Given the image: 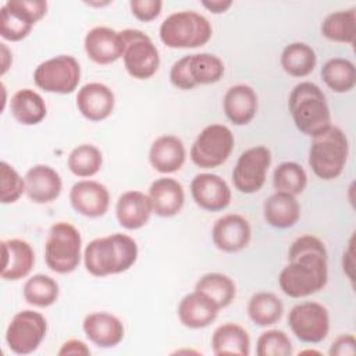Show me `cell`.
Here are the masks:
<instances>
[{
  "label": "cell",
  "instance_id": "obj_32",
  "mask_svg": "<svg viewBox=\"0 0 356 356\" xmlns=\"http://www.w3.org/2000/svg\"><path fill=\"white\" fill-rule=\"evenodd\" d=\"M284 314L281 299L271 292H257L248 303L249 318L260 327H267L278 323Z\"/></svg>",
  "mask_w": 356,
  "mask_h": 356
},
{
  "label": "cell",
  "instance_id": "obj_7",
  "mask_svg": "<svg viewBox=\"0 0 356 356\" xmlns=\"http://www.w3.org/2000/svg\"><path fill=\"white\" fill-rule=\"evenodd\" d=\"M225 72L224 63L211 53L184 56L170 70L171 83L182 90H191L197 85L218 82Z\"/></svg>",
  "mask_w": 356,
  "mask_h": 356
},
{
  "label": "cell",
  "instance_id": "obj_8",
  "mask_svg": "<svg viewBox=\"0 0 356 356\" xmlns=\"http://www.w3.org/2000/svg\"><path fill=\"white\" fill-rule=\"evenodd\" d=\"M122 42V61L127 72L135 79L152 78L160 65V56L153 40L139 29L120 32Z\"/></svg>",
  "mask_w": 356,
  "mask_h": 356
},
{
  "label": "cell",
  "instance_id": "obj_15",
  "mask_svg": "<svg viewBox=\"0 0 356 356\" xmlns=\"http://www.w3.org/2000/svg\"><path fill=\"white\" fill-rule=\"evenodd\" d=\"M195 203L206 211H221L231 203V189L217 174H197L191 182Z\"/></svg>",
  "mask_w": 356,
  "mask_h": 356
},
{
  "label": "cell",
  "instance_id": "obj_11",
  "mask_svg": "<svg viewBox=\"0 0 356 356\" xmlns=\"http://www.w3.org/2000/svg\"><path fill=\"white\" fill-rule=\"evenodd\" d=\"M47 13V3L43 0H8L1 7L0 35L10 42L25 39L33 25Z\"/></svg>",
  "mask_w": 356,
  "mask_h": 356
},
{
  "label": "cell",
  "instance_id": "obj_39",
  "mask_svg": "<svg viewBox=\"0 0 356 356\" xmlns=\"http://www.w3.org/2000/svg\"><path fill=\"white\" fill-rule=\"evenodd\" d=\"M292 352V342L289 337L281 330H267L257 338V356H291Z\"/></svg>",
  "mask_w": 356,
  "mask_h": 356
},
{
  "label": "cell",
  "instance_id": "obj_31",
  "mask_svg": "<svg viewBox=\"0 0 356 356\" xmlns=\"http://www.w3.org/2000/svg\"><path fill=\"white\" fill-rule=\"evenodd\" d=\"M316 64L317 56L314 50L303 42H293L286 44L281 53L282 70L295 78L307 76L314 70Z\"/></svg>",
  "mask_w": 356,
  "mask_h": 356
},
{
  "label": "cell",
  "instance_id": "obj_35",
  "mask_svg": "<svg viewBox=\"0 0 356 356\" xmlns=\"http://www.w3.org/2000/svg\"><path fill=\"white\" fill-rule=\"evenodd\" d=\"M195 289L209 296L220 309L229 306L236 295L235 282L221 273L204 274L197 280Z\"/></svg>",
  "mask_w": 356,
  "mask_h": 356
},
{
  "label": "cell",
  "instance_id": "obj_30",
  "mask_svg": "<svg viewBox=\"0 0 356 356\" xmlns=\"http://www.w3.org/2000/svg\"><path fill=\"white\" fill-rule=\"evenodd\" d=\"M11 115L22 125H36L47 114L43 97L32 89L17 90L10 100Z\"/></svg>",
  "mask_w": 356,
  "mask_h": 356
},
{
  "label": "cell",
  "instance_id": "obj_29",
  "mask_svg": "<svg viewBox=\"0 0 356 356\" xmlns=\"http://www.w3.org/2000/svg\"><path fill=\"white\" fill-rule=\"evenodd\" d=\"M211 349L216 356H248L250 353V338L248 331L234 323L217 327L211 335Z\"/></svg>",
  "mask_w": 356,
  "mask_h": 356
},
{
  "label": "cell",
  "instance_id": "obj_13",
  "mask_svg": "<svg viewBox=\"0 0 356 356\" xmlns=\"http://www.w3.org/2000/svg\"><path fill=\"white\" fill-rule=\"evenodd\" d=\"M288 324L299 341L305 343H318L328 335L330 314L328 310L317 302H303L291 309Z\"/></svg>",
  "mask_w": 356,
  "mask_h": 356
},
{
  "label": "cell",
  "instance_id": "obj_43",
  "mask_svg": "<svg viewBox=\"0 0 356 356\" xmlns=\"http://www.w3.org/2000/svg\"><path fill=\"white\" fill-rule=\"evenodd\" d=\"M60 356H67V355H72V356H88L90 355V349L88 348V345L79 339H70L67 342H64L61 345V348L57 352Z\"/></svg>",
  "mask_w": 356,
  "mask_h": 356
},
{
  "label": "cell",
  "instance_id": "obj_34",
  "mask_svg": "<svg viewBox=\"0 0 356 356\" xmlns=\"http://www.w3.org/2000/svg\"><path fill=\"white\" fill-rule=\"evenodd\" d=\"M355 7L328 14L321 22L324 38L338 43H353L356 36V13Z\"/></svg>",
  "mask_w": 356,
  "mask_h": 356
},
{
  "label": "cell",
  "instance_id": "obj_16",
  "mask_svg": "<svg viewBox=\"0 0 356 356\" xmlns=\"http://www.w3.org/2000/svg\"><path fill=\"white\" fill-rule=\"evenodd\" d=\"M70 202L76 213L96 218L107 213L110 193L103 184L92 179H82L72 185L70 191Z\"/></svg>",
  "mask_w": 356,
  "mask_h": 356
},
{
  "label": "cell",
  "instance_id": "obj_44",
  "mask_svg": "<svg viewBox=\"0 0 356 356\" xmlns=\"http://www.w3.org/2000/svg\"><path fill=\"white\" fill-rule=\"evenodd\" d=\"M202 6L206 7L213 14H221V13H225L232 6V1L231 0H209V1L204 0L202 1Z\"/></svg>",
  "mask_w": 356,
  "mask_h": 356
},
{
  "label": "cell",
  "instance_id": "obj_41",
  "mask_svg": "<svg viewBox=\"0 0 356 356\" xmlns=\"http://www.w3.org/2000/svg\"><path fill=\"white\" fill-rule=\"evenodd\" d=\"M163 3L160 0H131L129 8L132 15L142 21V22H150L156 19L161 13Z\"/></svg>",
  "mask_w": 356,
  "mask_h": 356
},
{
  "label": "cell",
  "instance_id": "obj_6",
  "mask_svg": "<svg viewBox=\"0 0 356 356\" xmlns=\"http://www.w3.org/2000/svg\"><path fill=\"white\" fill-rule=\"evenodd\" d=\"M82 238L70 222H56L50 227L44 242L46 266L57 274H70L81 263Z\"/></svg>",
  "mask_w": 356,
  "mask_h": 356
},
{
  "label": "cell",
  "instance_id": "obj_23",
  "mask_svg": "<svg viewBox=\"0 0 356 356\" xmlns=\"http://www.w3.org/2000/svg\"><path fill=\"white\" fill-rule=\"evenodd\" d=\"M147 196L150 199L153 213L165 218L177 216L185 203V192L182 185L177 179L168 177L153 181Z\"/></svg>",
  "mask_w": 356,
  "mask_h": 356
},
{
  "label": "cell",
  "instance_id": "obj_17",
  "mask_svg": "<svg viewBox=\"0 0 356 356\" xmlns=\"http://www.w3.org/2000/svg\"><path fill=\"white\" fill-rule=\"evenodd\" d=\"M252 236L249 221L241 214L220 217L211 229V239L217 249L225 253H235L248 246Z\"/></svg>",
  "mask_w": 356,
  "mask_h": 356
},
{
  "label": "cell",
  "instance_id": "obj_1",
  "mask_svg": "<svg viewBox=\"0 0 356 356\" xmlns=\"http://www.w3.org/2000/svg\"><path fill=\"white\" fill-rule=\"evenodd\" d=\"M289 264L278 275L281 291L289 298H306L321 291L328 281L327 249L314 235L295 239L289 248Z\"/></svg>",
  "mask_w": 356,
  "mask_h": 356
},
{
  "label": "cell",
  "instance_id": "obj_26",
  "mask_svg": "<svg viewBox=\"0 0 356 356\" xmlns=\"http://www.w3.org/2000/svg\"><path fill=\"white\" fill-rule=\"evenodd\" d=\"M186 159L184 142L175 135H161L150 146V165L161 174H172L182 168Z\"/></svg>",
  "mask_w": 356,
  "mask_h": 356
},
{
  "label": "cell",
  "instance_id": "obj_27",
  "mask_svg": "<svg viewBox=\"0 0 356 356\" xmlns=\"http://www.w3.org/2000/svg\"><path fill=\"white\" fill-rule=\"evenodd\" d=\"M257 107V95L249 85H234L224 95V113L235 125L249 124L254 118Z\"/></svg>",
  "mask_w": 356,
  "mask_h": 356
},
{
  "label": "cell",
  "instance_id": "obj_24",
  "mask_svg": "<svg viewBox=\"0 0 356 356\" xmlns=\"http://www.w3.org/2000/svg\"><path fill=\"white\" fill-rule=\"evenodd\" d=\"M220 307L204 293L193 291L185 295L178 305V318L182 325L199 330L210 325L217 314Z\"/></svg>",
  "mask_w": 356,
  "mask_h": 356
},
{
  "label": "cell",
  "instance_id": "obj_12",
  "mask_svg": "<svg viewBox=\"0 0 356 356\" xmlns=\"http://www.w3.org/2000/svg\"><path fill=\"white\" fill-rule=\"evenodd\" d=\"M47 332V323L43 314L33 310L18 312L6 330V342L11 352L29 355L35 352Z\"/></svg>",
  "mask_w": 356,
  "mask_h": 356
},
{
  "label": "cell",
  "instance_id": "obj_38",
  "mask_svg": "<svg viewBox=\"0 0 356 356\" xmlns=\"http://www.w3.org/2000/svg\"><path fill=\"white\" fill-rule=\"evenodd\" d=\"M306 185L307 174L300 164L295 161H284L275 167L273 174V186L275 192L296 196L305 191Z\"/></svg>",
  "mask_w": 356,
  "mask_h": 356
},
{
  "label": "cell",
  "instance_id": "obj_9",
  "mask_svg": "<svg viewBox=\"0 0 356 356\" xmlns=\"http://www.w3.org/2000/svg\"><path fill=\"white\" fill-rule=\"evenodd\" d=\"M234 134L222 124L204 127L191 147V160L199 168H216L224 164L234 149Z\"/></svg>",
  "mask_w": 356,
  "mask_h": 356
},
{
  "label": "cell",
  "instance_id": "obj_37",
  "mask_svg": "<svg viewBox=\"0 0 356 356\" xmlns=\"http://www.w3.org/2000/svg\"><path fill=\"white\" fill-rule=\"evenodd\" d=\"M103 164V156L102 152L90 143H82L78 145L71 150L67 159V165L70 171L79 177V178H88L97 174Z\"/></svg>",
  "mask_w": 356,
  "mask_h": 356
},
{
  "label": "cell",
  "instance_id": "obj_42",
  "mask_svg": "<svg viewBox=\"0 0 356 356\" xmlns=\"http://www.w3.org/2000/svg\"><path fill=\"white\" fill-rule=\"evenodd\" d=\"M356 353V338L353 334H342L330 346V356H353Z\"/></svg>",
  "mask_w": 356,
  "mask_h": 356
},
{
  "label": "cell",
  "instance_id": "obj_4",
  "mask_svg": "<svg viewBox=\"0 0 356 356\" xmlns=\"http://www.w3.org/2000/svg\"><path fill=\"white\" fill-rule=\"evenodd\" d=\"M349 154L348 138L342 129L331 125L314 136L309 149V165L312 171L324 181L338 178L346 164Z\"/></svg>",
  "mask_w": 356,
  "mask_h": 356
},
{
  "label": "cell",
  "instance_id": "obj_45",
  "mask_svg": "<svg viewBox=\"0 0 356 356\" xmlns=\"http://www.w3.org/2000/svg\"><path fill=\"white\" fill-rule=\"evenodd\" d=\"M342 267H343V273L349 277L350 281H353V249H352V241L349 243V248L343 252Z\"/></svg>",
  "mask_w": 356,
  "mask_h": 356
},
{
  "label": "cell",
  "instance_id": "obj_19",
  "mask_svg": "<svg viewBox=\"0 0 356 356\" xmlns=\"http://www.w3.org/2000/svg\"><path fill=\"white\" fill-rule=\"evenodd\" d=\"M25 193L28 199L38 204L56 200L63 189L60 174L46 164H36L25 174Z\"/></svg>",
  "mask_w": 356,
  "mask_h": 356
},
{
  "label": "cell",
  "instance_id": "obj_22",
  "mask_svg": "<svg viewBox=\"0 0 356 356\" xmlns=\"http://www.w3.org/2000/svg\"><path fill=\"white\" fill-rule=\"evenodd\" d=\"M82 330L86 338L99 348H114L124 338L122 321L107 312H95L83 318Z\"/></svg>",
  "mask_w": 356,
  "mask_h": 356
},
{
  "label": "cell",
  "instance_id": "obj_21",
  "mask_svg": "<svg viewBox=\"0 0 356 356\" xmlns=\"http://www.w3.org/2000/svg\"><path fill=\"white\" fill-rule=\"evenodd\" d=\"M83 47L88 57L100 65L115 63L122 57V42L120 32L108 26L92 28L83 40Z\"/></svg>",
  "mask_w": 356,
  "mask_h": 356
},
{
  "label": "cell",
  "instance_id": "obj_40",
  "mask_svg": "<svg viewBox=\"0 0 356 356\" xmlns=\"http://www.w3.org/2000/svg\"><path fill=\"white\" fill-rule=\"evenodd\" d=\"M0 175H1V195L0 200L4 204L17 202L25 192V179L6 161L0 163Z\"/></svg>",
  "mask_w": 356,
  "mask_h": 356
},
{
  "label": "cell",
  "instance_id": "obj_25",
  "mask_svg": "<svg viewBox=\"0 0 356 356\" xmlns=\"http://www.w3.org/2000/svg\"><path fill=\"white\" fill-rule=\"evenodd\" d=\"M153 207L147 195L140 191H127L120 195L115 204L118 224L125 229H139L147 224Z\"/></svg>",
  "mask_w": 356,
  "mask_h": 356
},
{
  "label": "cell",
  "instance_id": "obj_5",
  "mask_svg": "<svg viewBox=\"0 0 356 356\" xmlns=\"http://www.w3.org/2000/svg\"><path fill=\"white\" fill-rule=\"evenodd\" d=\"M160 40L171 49H196L206 44L213 28L209 19L196 11H178L160 25Z\"/></svg>",
  "mask_w": 356,
  "mask_h": 356
},
{
  "label": "cell",
  "instance_id": "obj_28",
  "mask_svg": "<svg viewBox=\"0 0 356 356\" xmlns=\"http://www.w3.org/2000/svg\"><path fill=\"white\" fill-rule=\"evenodd\" d=\"M263 216L274 228L293 227L300 217V204L291 193L275 192L263 203Z\"/></svg>",
  "mask_w": 356,
  "mask_h": 356
},
{
  "label": "cell",
  "instance_id": "obj_36",
  "mask_svg": "<svg viewBox=\"0 0 356 356\" xmlns=\"http://www.w3.org/2000/svg\"><path fill=\"white\" fill-rule=\"evenodd\" d=\"M24 299L36 307H49L58 299L60 288L54 278L46 274H35L24 284Z\"/></svg>",
  "mask_w": 356,
  "mask_h": 356
},
{
  "label": "cell",
  "instance_id": "obj_33",
  "mask_svg": "<svg viewBox=\"0 0 356 356\" xmlns=\"http://www.w3.org/2000/svg\"><path fill=\"white\" fill-rule=\"evenodd\" d=\"M321 78L332 92L346 93L356 85V70L350 60L334 57L323 65Z\"/></svg>",
  "mask_w": 356,
  "mask_h": 356
},
{
  "label": "cell",
  "instance_id": "obj_46",
  "mask_svg": "<svg viewBox=\"0 0 356 356\" xmlns=\"http://www.w3.org/2000/svg\"><path fill=\"white\" fill-rule=\"evenodd\" d=\"M1 47V75H4L7 72V70L11 67V51L7 49V46L4 43H0Z\"/></svg>",
  "mask_w": 356,
  "mask_h": 356
},
{
  "label": "cell",
  "instance_id": "obj_14",
  "mask_svg": "<svg viewBox=\"0 0 356 356\" xmlns=\"http://www.w3.org/2000/svg\"><path fill=\"white\" fill-rule=\"evenodd\" d=\"M271 164V152L266 146H254L245 150L234 170L232 182L242 193H254L261 189Z\"/></svg>",
  "mask_w": 356,
  "mask_h": 356
},
{
  "label": "cell",
  "instance_id": "obj_10",
  "mask_svg": "<svg viewBox=\"0 0 356 356\" xmlns=\"http://www.w3.org/2000/svg\"><path fill=\"white\" fill-rule=\"evenodd\" d=\"M81 81V67L75 57L60 54L40 63L33 72L35 85L49 93H72Z\"/></svg>",
  "mask_w": 356,
  "mask_h": 356
},
{
  "label": "cell",
  "instance_id": "obj_2",
  "mask_svg": "<svg viewBox=\"0 0 356 356\" xmlns=\"http://www.w3.org/2000/svg\"><path fill=\"white\" fill-rule=\"evenodd\" d=\"M138 259V245L125 234H111L90 241L83 250V264L93 277H107L129 270Z\"/></svg>",
  "mask_w": 356,
  "mask_h": 356
},
{
  "label": "cell",
  "instance_id": "obj_3",
  "mask_svg": "<svg viewBox=\"0 0 356 356\" xmlns=\"http://www.w3.org/2000/svg\"><path fill=\"white\" fill-rule=\"evenodd\" d=\"M288 107L296 128L307 136L314 138L332 125L325 95L313 82L295 85L289 95Z\"/></svg>",
  "mask_w": 356,
  "mask_h": 356
},
{
  "label": "cell",
  "instance_id": "obj_20",
  "mask_svg": "<svg viewBox=\"0 0 356 356\" xmlns=\"http://www.w3.org/2000/svg\"><path fill=\"white\" fill-rule=\"evenodd\" d=\"M35 264L32 246L22 239L1 241V271L0 277L6 281L25 278Z\"/></svg>",
  "mask_w": 356,
  "mask_h": 356
},
{
  "label": "cell",
  "instance_id": "obj_18",
  "mask_svg": "<svg viewBox=\"0 0 356 356\" xmlns=\"http://www.w3.org/2000/svg\"><path fill=\"white\" fill-rule=\"evenodd\" d=\"M115 97L113 90L100 82H89L76 93L78 111L89 121L99 122L110 117L114 110Z\"/></svg>",
  "mask_w": 356,
  "mask_h": 356
}]
</instances>
